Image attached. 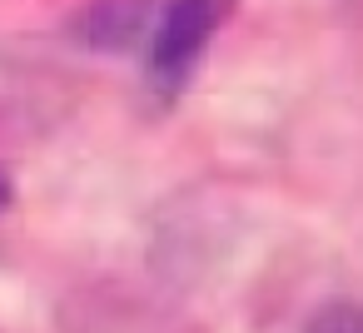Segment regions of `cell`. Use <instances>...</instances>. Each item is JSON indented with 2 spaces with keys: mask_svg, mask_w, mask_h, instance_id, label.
<instances>
[{
  "mask_svg": "<svg viewBox=\"0 0 363 333\" xmlns=\"http://www.w3.org/2000/svg\"><path fill=\"white\" fill-rule=\"evenodd\" d=\"M239 0H169L150 26V80L169 95L189 80L204 45L224 30Z\"/></svg>",
  "mask_w": 363,
  "mask_h": 333,
  "instance_id": "1",
  "label": "cell"
},
{
  "mask_svg": "<svg viewBox=\"0 0 363 333\" xmlns=\"http://www.w3.org/2000/svg\"><path fill=\"white\" fill-rule=\"evenodd\" d=\"M155 26V0H85L70 16V40L85 50H135Z\"/></svg>",
  "mask_w": 363,
  "mask_h": 333,
  "instance_id": "2",
  "label": "cell"
},
{
  "mask_svg": "<svg viewBox=\"0 0 363 333\" xmlns=\"http://www.w3.org/2000/svg\"><path fill=\"white\" fill-rule=\"evenodd\" d=\"M303 333H363V303H348V298L323 303V308L303 323Z\"/></svg>",
  "mask_w": 363,
  "mask_h": 333,
  "instance_id": "3",
  "label": "cell"
},
{
  "mask_svg": "<svg viewBox=\"0 0 363 333\" xmlns=\"http://www.w3.org/2000/svg\"><path fill=\"white\" fill-rule=\"evenodd\" d=\"M6 199H11V189H6V184H0V204H6Z\"/></svg>",
  "mask_w": 363,
  "mask_h": 333,
  "instance_id": "4",
  "label": "cell"
}]
</instances>
